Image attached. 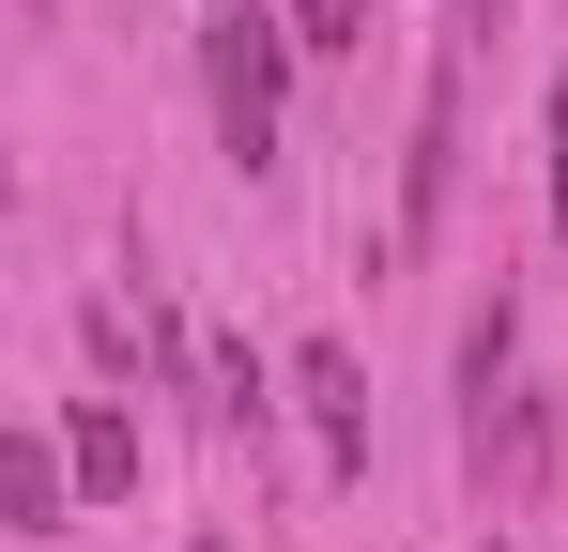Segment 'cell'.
<instances>
[{
  "mask_svg": "<svg viewBox=\"0 0 568 552\" xmlns=\"http://www.w3.org/2000/svg\"><path fill=\"white\" fill-rule=\"evenodd\" d=\"M277 47L292 31H262V0L215 16V139H231L246 170H277Z\"/></svg>",
  "mask_w": 568,
  "mask_h": 552,
  "instance_id": "1",
  "label": "cell"
},
{
  "mask_svg": "<svg viewBox=\"0 0 568 552\" xmlns=\"http://www.w3.org/2000/svg\"><path fill=\"white\" fill-rule=\"evenodd\" d=\"M292 399H307V446L338 460V476H369V384H354L338 338H307V354H292Z\"/></svg>",
  "mask_w": 568,
  "mask_h": 552,
  "instance_id": "2",
  "label": "cell"
},
{
  "mask_svg": "<svg viewBox=\"0 0 568 552\" xmlns=\"http://www.w3.org/2000/svg\"><path fill=\"white\" fill-rule=\"evenodd\" d=\"M62 476H78L62 446H0V522H16V538H47V522H62Z\"/></svg>",
  "mask_w": 568,
  "mask_h": 552,
  "instance_id": "3",
  "label": "cell"
},
{
  "mask_svg": "<svg viewBox=\"0 0 568 552\" xmlns=\"http://www.w3.org/2000/svg\"><path fill=\"white\" fill-rule=\"evenodd\" d=\"M446 123H462V92L430 78V108H415V170H399V231H430V200H446Z\"/></svg>",
  "mask_w": 568,
  "mask_h": 552,
  "instance_id": "4",
  "label": "cell"
},
{
  "mask_svg": "<svg viewBox=\"0 0 568 552\" xmlns=\"http://www.w3.org/2000/svg\"><path fill=\"white\" fill-rule=\"evenodd\" d=\"M62 460H78V491H139V430H123V415H78V430H62Z\"/></svg>",
  "mask_w": 568,
  "mask_h": 552,
  "instance_id": "5",
  "label": "cell"
},
{
  "mask_svg": "<svg viewBox=\"0 0 568 552\" xmlns=\"http://www.w3.org/2000/svg\"><path fill=\"white\" fill-rule=\"evenodd\" d=\"M369 31V0H292V47H354Z\"/></svg>",
  "mask_w": 568,
  "mask_h": 552,
  "instance_id": "6",
  "label": "cell"
},
{
  "mask_svg": "<svg viewBox=\"0 0 568 552\" xmlns=\"http://www.w3.org/2000/svg\"><path fill=\"white\" fill-rule=\"evenodd\" d=\"M554 170H568V78H554Z\"/></svg>",
  "mask_w": 568,
  "mask_h": 552,
  "instance_id": "7",
  "label": "cell"
},
{
  "mask_svg": "<svg viewBox=\"0 0 568 552\" xmlns=\"http://www.w3.org/2000/svg\"><path fill=\"white\" fill-rule=\"evenodd\" d=\"M554 246H568V170H554Z\"/></svg>",
  "mask_w": 568,
  "mask_h": 552,
  "instance_id": "8",
  "label": "cell"
},
{
  "mask_svg": "<svg viewBox=\"0 0 568 552\" xmlns=\"http://www.w3.org/2000/svg\"><path fill=\"white\" fill-rule=\"evenodd\" d=\"M215 16H231V0H215Z\"/></svg>",
  "mask_w": 568,
  "mask_h": 552,
  "instance_id": "9",
  "label": "cell"
},
{
  "mask_svg": "<svg viewBox=\"0 0 568 552\" xmlns=\"http://www.w3.org/2000/svg\"><path fill=\"white\" fill-rule=\"evenodd\" d=\"M476 16H491V0H476Z\"/></svg>",
  "mask_w": 568,
  "mask_h": 552,
  "instance_id": "10",
  "label": "cell"
},
{
  "mask_svg": "<svg viewBox=\"0 0 568 552\" xmlns=\"http://www.w3.org/2000/svg\"><path fill=\"white\" fill-rule=\"evenodd\" d=\"M491 552H507V538H491Z\"/></svg>",
  "mask_w": 568,
  "mask_h": 552,
  "instance_id": "11",
  "label": "cell"
}]
</instances>
